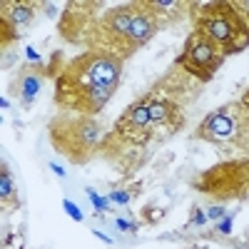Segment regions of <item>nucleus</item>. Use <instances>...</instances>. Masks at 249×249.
Wrapping results in <instances>:
<instances>
[{"instance_id": "1", "label": "nucleus", "mask_w": 249, "mask_h": 249, "mask_svg": "<svg viewBox=\"0 0 249 249\" xmlns=\"http://www.w3.org/2000/svg\"><path fill=\"white\" fill-rule=\"evenodd\" d=\"M120 80V57L90 50L75 57L57 80V105L77 115H95L112 97Z\"/></svg>"}, {"instance_id": "2", "label": "nucleus", "mask_w": 249, "mask_h": 249, "mask_svg": "<svg viewBox=\"0 0 249 249\" xmlns=\"http://www.w3.org/2000/svg\"><path fill=\"white\" fill-rule=\"evenodd\" d=\"M102 135V127L88 115H60L50 122V137L55 147L72 162L88 160Z\"/></svg>"}, {"instance_id": "3", "label": "nucleus", "mask_w": 249, "mask_h": 249, "mask_svg": "<svg viewBox=\"0 0 249 249\" xmlns=\"http://www.w3.org/2000/svg\"><path fill=\"white\" fill-rule=\"evenodd\" d=\"M197 30L204 33L219 48H224V53L242 50L249 43V30L244 25V20L230 5L207 8L199 18V23H197Z\"/></svg>"}, {"instance_id": "4", "label": "nucleus", "mask_w": 249, "mask_h": 249, "mask_svg": "<svg viewBox=\"0 0 249 249\" xmlns=\"http://www.w3.org/2000/svg\"><path fill=\"white\" fill-rule=\"evenodd\" d=\"M219 45L212 43L204 33L195 30L192 37L187 40V50H184V57H182V65L190 70L192 75H202V77H210L212 70L219 65Z\"/></svg>"}, {"instance_id": "5", "label": "nucleus", "mask_w": 249, "mask_h": 249, "mask_svg": "<svg viewBox=\"0 0 249 249\" xmlns=\"http://www.w3.org/2000/svg\"><path fill=\"white\" fill-rule=\"evenodd\" d=\"M115 135L130 144H147L155 135L152 130V120H150V107L147 102H137L132 105L127 112H124L120 120H117V127H115Z\"/></svg>"}, {"instance_id": "6", "label": "nucleus", "mask_w": 249, "mask_h": 249, "mask_svg": "<svg viewBox=\"0 0 249 249\" xmlns=\"http://www.w3.org/2000/svg\"><path fill=\"white\" fill-rule=\"evenodd\" d=\"M244 132L239 107H222L199 124V135L212 142H234Z\"/></svg>"}, {"instance_id": "7", "label": "nucleus", "mask_w": 249, "mask_h": 249, "mask_svg": "<svg viewBox=\"0 0 249 249\" xmlns=\"http://www.w3.org/2000/svg\"><path fill=\"white\" fill-rule=\"evenodd\" d=\"M15 88H18L15 92L20 97H23L25 102H30L37 95V90H40V77L35 72H23V75H20V80L15 82Z\"/></svg>"}, {"instance_id": "8", "label": "nucleus", "mask_w": 249, "mask_h": 249, "mask_svg": "<svg viewBox=\"0 0 249 249\" xmlns=\"http://www.w3.org/2000/svg\"><path fill=\"white\" fill-rule=\"evenodd\" d=\"M30 20H33V8H30V5H15V8L10 10V23H13L15 28L28 25Z\"/></svg>"}, {"instance_id": "9", "label": "nucleus", "mask_w": 249, "mask_h": 249, "mask_svg": "<svg viewBox=\"0 0 249 249\" xmlns=\"http://www.w3.org/2000/svg\"><path fill=\"white\" fill-rule=\"evenodd\" d=\"M0 195H3V199H8L13 195V182H10V175H8V167H3V175H0Z\"/></svg>"}]
</instances>
